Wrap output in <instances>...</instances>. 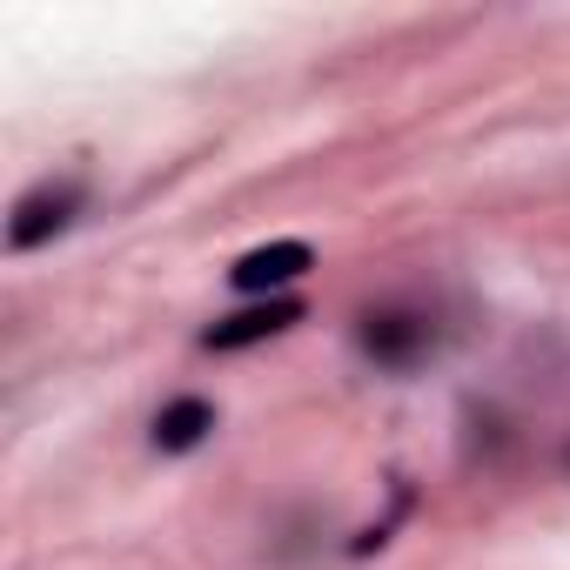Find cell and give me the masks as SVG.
I'll return each instance as SVG.
<instances>
[{
  "instance_id": "7a4b0ae2",
  "label": "cell",
  "mask_w": 570,
  "mask_h": 570,
  "mask_svg": "<svg viewBox=\"0 0 570 570\" xmlns=\"http://www.w3.org/2000/svg\"><path fill=\"white\" fill-rule=\"evenodd\" d=\"M81 208H88V181H81V175L35 181V188L14 202V215H8V248H14V255L48 248L55 235H68V228L81 222Z\"/></svg>"
},
{
  "instance_id": "277c9868",
  "label": "cell",
  "mask_w": 570,
  "mask_h": 570,
  "mask_svg": "<svg viewBox=\"0 0 570 570\" xmlns=\"http://www.w3.org/2000/svg\"><path fill=\"white\" fill-rule=\"evenodd\" d=\"M316 268V248L309 242H268V248H248L235 268H228V282H235V289L242 296H275V289H289V282H303Z\"/></svg>"
},
{
  "instance_id": "3957f363",
  "label": "cell",
  "mask_w": 570,
  "mask_h": 570,
  "mask_svg": "<svg viewBox=\"0 0 570 570\" xmlns=\"http://www.w3.org/2000/svg\"><path fill=\"white\" fill-rule=\"evenodd\" d=\"M289 323H303V303L296 296H268V303H248V309H235V316H215L208 330H202V350H255V343H268V336H282Z\"/></svg>"
},
{
  "instance_id": "6da1fadb",
  "label": "cell",
  "mask_w": 570,
  "mask_h": 570,
  "mask_svg": "<svg viewBox=\"0 0 570 570\" xmlns=\"http://www.w3.org/2000/svg\"><path fill=\"white\" fill-rule=\"evenodd\" d=\"M356 350H363V363H376L390 376H410L430 356H443V323L423 303H376V309L356 316Z\"/></svg>"
},
{
  "instance_id": "5b68a950",
  "label": "cell",
  "mask_w": 570,
  "mask_h": 570,
  "mask_svg": "<svg viewBox=\"0 0 570 570\" xmlns=\"http://www.w3.org/2000/svg\"><path fill=\"white\" fill-rule=\"evenodd\" d=\"M208 430H215V403H208V396H175V403H161V416H155V450H161V456H188V450L208 443Z\"/></svg>"
}]
</instances>
